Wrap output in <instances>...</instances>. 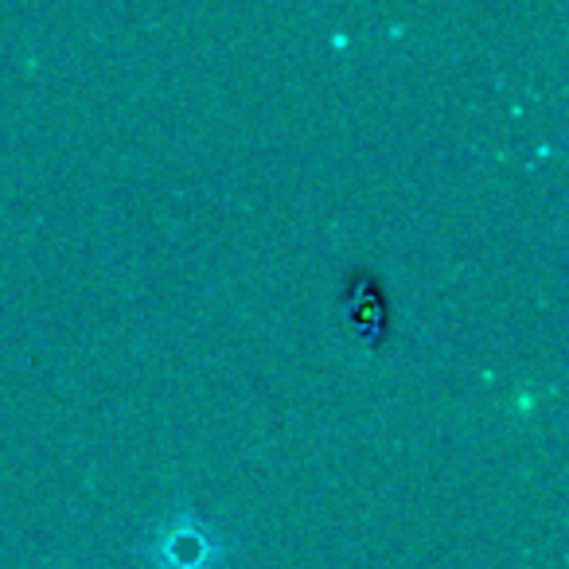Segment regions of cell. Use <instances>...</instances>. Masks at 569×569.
I'll use <instances>...</instances> for the list:
<instances>
[{
	"mask_svg": "<svg viewBox=\"0 0 569 569\" xmlns=\"http://www.w3.org/2000/svg\"><path fill=\"white\" fill-rule=\"evenodd\" d=\"M149 561L157 569H219L227 542L199 519L191 507H180L164 527L144 546Z\"/></svg>",
	"mask_w": 569,
	"mask_h": 569,
	"instance_id": "obj_1",
	"label": "cell"
}]
</instances>
